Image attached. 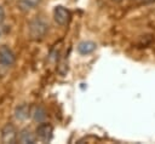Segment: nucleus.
I'll use <instances>...</instances> for the list:
<instances>
[{"mask_svg":"<svg viewBox=\"0 0 155 144\" xmlns=\"http://www.w3.org/2000/svg\"><path fill=\"white\" fill-rule=\"evenodd\" d=\"M30 115V106L28 104H21L16 108L15 110V117L19 121H23V120H27Z\"/></svg>","mask_w":155,"mask_h":144,"instance_id":"obj_7","label":"nucleus"},{"mask_svg":"<svg viewBox=\"0 0 155 144\" xmlns=\"http://www.w3.org/2000/svg\"><path fill=\"white\" fill-rule=\"evenodd\" d=\"M142 2L143 4H153V2H155V0H142Z\"/></svg>","mask_w":155,"mask_h":144,"instance_id":"obj_12","label":"nucleus"},{"mask_svg":"<svg viewBox=\"0 0 155 144\" xmlns=\"http://www.w3.org/2000/svg\"><path fill=\"white\" fill-rule=\"evenodd\" d=\"M40 2H41V0H19V5L25 7V8H28V10L36 7Z\"/></svg>","mask_w":155,"mask_h":144,"instance_id":"obj_10","label":"nucleus"},{"mask_svg":"<svg viewBox=\"0 0 155 144\" xmlns=\"http://www.w3.org/2000/svg\"><path fill=\"white\" fill-rule=\"evenodd\" d=\"M33 116H34V120H35V121L42 122V121L46 119V110H45L42 106H36V108L34 109Z\"/></svg>","mask_w":155,"mask_h":144,"instance_id":"obj_9","label":"nucleus"},{"mask_svg":"<svg viewBox=\"0 0 155 144\" xmlns=\"http://www.w3.org/2000/svg\"><path fill=\"white\" fill-rule=\"evenodd\" d=\"M4 19H5V11H4L2 6H0V24L4 22Z\"/></svg>","mask_w":155,"mask_h":144,"instance_id":"obj_11","label":"nucleus"},{"mask_svg":"<svg viewBox=\"0 0 155 144\" xmlns=\"http://www.w3.org/2000/svg\"><path fill=\"white\" fill-rule=\"evenodd\" d=\"M1 34H2V30H1V27H0V36H1Z\"/></svg>","mask_w":155,"mask_h":144,"instance_id":"obj_13","label":"nucleus"},{"mask_svg":"<svg viewBox=\"0 0 155 144\" xmlns=\"http://www.w3.org/2000/svg\"><path fill=\"white\" fill-rule=\"evenodd\" d=\"M96 47H97V45L93 41H82L78 45V51L80 54L86 56V54L92 53L96 50Z\"/></svg>","mask_w":155,"mask_h":144,"instance_id":"obj_8","label":"nucleus"},{"mask_svg":"<svg viewBox=\"0 0 155 144\" xmlns=\"http://www.w3.org/2000/svg\"><path fill=\"white\" fill-rule=\"evenodd\" d=\"M53 18L57 24L65 25L70 19V12L63 6H56L53 10Z\"/></svg>","mask_w":155,"mask_h":144,"instance_id":"obj_5","label":"nucleus"},{"mask_svg":"<svg viewBox=\"0 0 155 144\" xmlns=\"http://www.w3.org/2000/svg\"><path fill=\"white\" fill-rule=\"evenodd\" d=\"M52 133H53L52 126L47 122H44V121L40 122V125L35 129V136L41 142H50L52 138Z\"/></svg>","mask_w":155,"mask_h":144,"instance_id":"obj_3","label":"nucleus"},{"mask_svg":"<svg viewBox=\"0 0 155 144\" xmlns=\"http://www.w3.org/2000/svg\"><path fill=\"white\" fill-rule=\"evenodd\" d=\"M48 30V24L42 18H34L29 23V35L34 40L42 39Z\"/></svg>","mask_w":155,"mask_h":144,"instance_id":"obj_1","label":"nucleus"},{"mask_svg":"<svg viewBox=\"0 0 155 144\" xmlns=\"http://www.w3.org/2000/svg\"><path fill=\"white\" fill-rule=\"evenodd\" d=\"M15 61L16 57L13 51L6 45L0 46V64L2 67H11L15 64Z\"/></svg>","mask_w":155,"mask_h":144,"instance_id":"obj_4","label":"nucleus"},{"mask_svg":"<svg viewBox=\"0 0 155 144\" xmlns=\"http://www.w3.org/2000/svg\"><path fill=\"white\" fill-rule=\"evenodd\" d=\"M17 129L12 123H6L1 129V140L5 144H13L17 142Z\"/></svg>","mask_w":155,"mask_h":144,"instance_id":"obj_2","label":"nucleus"},{"mask_svg":"<svg viewBox=\"0 0 155 144\" xmlns=\"http://www.w3.org/2000/svg\"><path fill=\"white\" fill-rule=\"evenodd\" d=\"M17 140L22 144H34L36 142V136L31 133L30 129L24 128L19 132V134H17Z\"/></svg>","mask_w":155,"mask_h":144,"instance_id":"obj_6","label":"nucleus"}]
</instances>
